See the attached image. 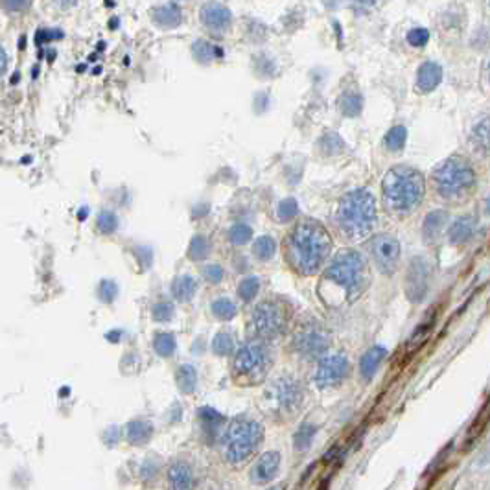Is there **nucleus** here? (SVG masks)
<instances>
[{"mask_svg": "<svg viewBox=\"0 0 490 490\" xmlns=\"http://www.w3.org/2000/svg\"><path fill=\"white\" fill-rule=\"evenodd\" d=\"M330 251L332 236L315 220H303L284 243L286 260L300 275L317 273L330 257Z\"/></svg>", "mask_w": 490, "mask_h": 490, "instance_id": "1", "label": "nucleus"}, {"mask_svg": "<svg viewBox=\"0 0 490 490\" xmlns=\"http://www.w3.org/2000/svg\"><path fill=\"white\" fill-rule=\"evenodd\" d=\"M383 205L397 216L411 214L424 199L426 181L424 176L409 166H395L383 177Z\"/></svg>", "mask_w": 490, "mask_h": 490, "instance_id": "2", "label": "nucleus"}, {"mask_svg": "<svg viewBox=\"0 0 490 490\" xmlns=\"http://www.w3.org/2000/svg\"><path fill=\"white\" fill-rule=\"evenodd\" d=\"M376 223V199L369 190H354L346 194L335 210V227L341 236L358 242L372 232Z\"/></svg>", "mask_w": 490, "mask_h": 490, "instance_id": "3", "label": "nucleus"}, {"mask_svg": "<svg viewBox=\"0 0 490 490\" xmlns=\"http://www.w3.org/2000/svg\"><path fill=\"white\" fill-rule=\"evenodd\" d=\"M435 190L446 201H463L475 188V170L468 159L454 155L435 166L434 174Z\"/></svg>", "mask_w": 490, "mask_h": 490, "instance_id": "4", "label": "nucleus"}, {"mask_svg": "<svg viewBox=\"0 0 490 490\" xmlns=\"http://www.w3.org/2000/svg\"><path fill=\"white\" fill-rule=\"evenodd\" d=\"M273 367V354L263 339H251L238 351L234 358V378L238 383L253 385L268 376Z\"/></svg>", "mask_w": 490, "mask_h": 490, "instance_id": "5", "label": "nucleus"}, {"mask_svg": "<svg viewBox=\"0 0 490 490\" xmlns=\"http://www.w3.org/2000/svg\"><path fill=\"white\" fill-rule=\"evenodd\" d=\"M262 438V424L257 420H247V418H234L223 435L225 457L232 464L247 461L257 452Z\"/></svg>", "mask_w": 490, "mask_h": 490, "instance_id": "6", "label": "nucleus"}, {"mask_svg": "<svg viewBox=\"0 0 490 490\" xmlns=\"http://www.w3.org/2000/svg\"><path fill=\"white\" fill-rule=\"evenodd\" d=\"M365 260L360 253L346 249L337 253L325 271V280L341 288L345 293L356 295L360 293L361 286L367 282L365 280Z\"/></svg>", "mask_w": 490, "mask_h": 490, "instance_id": "7", "label": "nucleus"}, {"mask_svg": "<svg viewBox=\"0 0 490 490\" xmlns=\"http://www.w3.org/2000/svg\"><path fill=\"white\" fill-rule=\"evenodd\" d=\"M288 308L279 300H263L253 309V326L260 337H279L288 328Z\"/></svg>", "mask_w": 490, "mask_h": 490, "instance_id": "8", "label": "nucleus"}, {"mask_svg": "<svg viewBox=\"0 0 490 490\" xmlns=\"http://www.w3.org/2000/svg\"><path fill=\"white\" fill-rule=\"evenodd\" d=\"M371 257L383 275H395L400 263V243L391 234H378L369 243Z\"/></svg>", "mask_w": 490, "mask_h": 490, "instance_id": "9", "label": "nucleus"}, {"mask_svg": "<svg viewBox=\"0 0 490 490\" xmlns=\"http://www.w3.org/2000/svg\"><path fill=\"white\" fill-rule=\"evenodd\" d=\"M293 345L300 356L319 358L330 345V335L317 323H306L295 334Z\"/></svg>", "mask_w": 490, "mask_h": 490, "instance_id": "10", "label": "nucleus"}, {"mask_svg": "<svg viewBox=\"0 0 490 490\" xmlns=\"http://www.w3.org/2000/svg\"><path fill=\"white\" fill-rule=\"evenodd\" d=\"M269 406L279 413H291L303 402V387L293 378H280L268 392Z\"/></svg>", "mask_w": 490, "mask_h": 490, "instance_id": "11", "label": "nucleus"}, {"mask_svg": "<svg viewBox=\"0 0 490 490\" xmlns=\"http://www.w3.org/2000/svg\"><path fill=\"white\" fill-rule=\"evenodd\" d=\"M351 372V363L343 354H335V356L325 358L321 360L317 371H315V383L321 389L326 387L339 385Z\"/></svg>", "mask_w": 490, "mask_h": 490, "instance_id": "12", "label": "nucleus"}, {"mask_svg": "<svg viewBox=\"0 0 490 490\" xmlns=\"http://www.w3.org/2000/svg\"><path fill=\"white\" fill-rule=\"evenodd\" d=\"M429 284V263L426 258L418 257L409 263L408 277H406V291L413 303H420L424 295L428 293Z\"/></svg>", "mask_w": 490, "mask_h": 490, "instance_id": "13", "label": "nucleus"}, {"mask_svg": "<svg viewBox=\"0 0 490 490\" xmlns=\"http://www.w3.org/2000/svg\"><path fill=\"white\" fill-rule=\"evenodd\" d=\"M199 19H201L203 26L208 28L214 33H223L227 31L232 24L231 11L220 2H208L199 11Z\"/></svg>", "mask_w": 490, "mask_h": 490, "instance_id": "14", "label": "nucleus"}, {"mask_svg": "<svg viewBox=\"0 0 490 490\" xmlns=\"http://www.w3.org/2000/svg\"><path fill=\"white\" fill-rule=\"evenodd\" d=\"M280 468V454L279 452H266L263 455H260V459L257 461V464L251 470V480L254 483H269L273 480L277 472Z\"/></svg>", "mask_w": 490, "mask_h": 490, "instance_id": "15", "label": "nucleus"}, {"mask_svg": "<svg viewBox=\"0 0 490 490\" xmlns=\"http://www.w3.org/2000/svg\"><path fill=\"white\" fill-rule=\"evenodd\" d=\"M443 82V67L435 61H426L420 65L417 72V89L420 93L428 94L438 87Z\"/></svg>", "mask_w": 490, "mask_h": 490, "instance_id": "16", "label": "nucleus"}, {"mask_svg": "<svg viewBox=\"0 0 490 490\" xmlns=\"http://www.w3.org/2000/svg\"><path fill=\"white\" fill-rule=\"evenodd\" d=\"M448 225V212L446 210H434L429 212L422 225V236L426 243H435L438 238L443 236Z\"/></svg>", "mask_w": 490, "mask_h": 490, "instance_id": "17", "label": "nucleus"}, {"mask_svg": "<svg viewBox=\"0 0 490 490\" xmlns=\"http://www.w3.org/2000/svg\"><path fill=\"white\" fill-rule=\"evenodd\" d=\"M385 356L387 351L383 346H372V349H369V351L363 354V358H361L360 361V374L365 382L372 380L374 372L378 371V367L382 365V361L385 360Z\"/></svg>", "mask_w": 490, "mask_h": 490, "instance_id": "18", "label": "nucleus"}, {"mask_svg": "<svg viewBox=\"0 0 490 490\" xmlns=\"http://www.w3.org/2000/svg\"><path fill=\"white\" fill-rule=\"evenodd\" d=\"M151 17H153L155 24L160 26V28H166V30H171V28H177L183 21V15H181V10L177 4H164L155 8L151 11Z\"/></svg>", "mask_w": 490, "mask_h": 490, "instance_id": "19", "label": "nucleus"}, {"mask_svg": "<svg viewBox=\"0 0 490 490\" xmlns=\"http://www.w3.org/2000/svg\"><path fill=\"white\" fill-rule=\"evenodd\" d=\"M475 227H477V223H475V220L472 216L459 217V220L450 227V242L454 243V245H463V243H466L468 240H472Z\"/></svg>", "mask_w": 490, "mask_h": 490, "instance_id": "20", "label": "nucleus"}, {"mask_svg": "<svg viewBox=\"0 0 490 490\" xmlns=\"http://www.w3.org/2000/svg\"><path fill=\"white\" fill-rule=\"evenodd\" d=\"M125 437L133 446H142V444L150 443V438L153 437V424L142 420V418L133 420V422L128 424Z\"/></svg>", "mask_w": 490, "mask_h": 490, "instance_id": "21", "label": "nucleus"}, {"mask_svg": "<svg viewBox=\"0 0 490 490\" xmlns=\"http://www.w3.org/2000/svg\"><path fill=\"white\" fill-rule=\"evenodd\" d=\"M168 481H170L174 489H190L192 468L183 461H177L168 468Z\"/></svg>", "mask_w": 490, "mask_h": 490, "instance_id": "22", "label": "nucleus"}, {"mask_svg": "<svg viewBox=\"0 0 490 490\" xmlns=\"http://www.w3.org/2000/svg\"><path fill=\"white\" fill-rule=\"evenodd\" d=\"M197 291V282L196 279H192L190 275H183V277H177L171 284V295L176 297L181 303H188V300L194 299V295Z\"/></svg>", "mask_w": 490, "mask_h": 490, "instance_id": "23", "label": "nucleus"}, {"mask_svg": "<svg viewBox=\"0 0 490 490\" xmlns=\"http://www.w3.org/2000/svg\"><path fill=\"white\" fill-rule=\"evenodd\" d=\"M192 54H194V57H196L199 63H210V61H214V59H220V57H223L222 48L216 47V45H212V43L205 41V39L194 43V47H192Z\"/></svg>", "mask_w": 490, "mask_h": 490, "instance_id": "24", "label": "nucleus"}, {"mask_svg": "<svg viewBox=\"0 0 490 490\" xmlns=\"http://www.w3.org/2000/svg\"><path fill=\"white\" fill-rule=\"evenodd\" d=\"M177 387L186 395H192L197 387V372L192 365H181L176 374Z\"/></svg>", "mask_w": 490, "mask_h": 490, "instance_id": "25", "label": "nucleus"}, {"mask_svg": "<svg viewBox=\"0 0 490 490\" xmlns=\"http://www.w3.org/2000/svg\"><path fill=\"white\" fill-rule=\"evenodd\" d=\"M385 148L392 153H398V151L404 150V146L408 142V129L404 125H395L387 131L385 135Z\"/></svg>", "mask_w": 490, "mask_h": 490, "instance_id": "26", "label": "nucleus"}, {"mask_svg": "<svg viewBox=\"0 0 490 490\" xmlns=\"http://www.w3.org/2000/svg\"><path fill=\"white\" fill-rule=\"evenodd\" d=\"M339 109L345 116H358L363 109V98L358 93H345L339 98Z\"/></svg>", "mask_w": 490, "mask_h": 490, "instance_id": "27", "label": "nucleus"}, {"mask_svg": "<svg viewBox=\"0 0 490 490\" xmlns=\"http://www.w3.org/2000/svg\"><path fill=\"white\" fill-rule=\"evenodd\" d=\"M275 251H277V243H275V240L271 236H260L253 245L254 257H257L260 262H268V260H271Z\"/></svg>", "mask_w": 490, "mask_h": 490, "instance_id": "28", "label": "nucleus"}, {"mask_svg": "<svg viewBox=\"0 0 490 490\" xmlns=\"http://www.w3.org/2000/svg\"><path fill=\"white\" fill-rule=\"evenodd\" d=\"M176 337L171 334H157L153 339V349L160 358H171L176 352Z\"/></svg>", "mask_w": 490, "mask_h": 490, "instance_id": "29", "label": "nucleus"}, {"mask_svg": "<svg viewBox=\"0 0 490 490\" xmlns=\"http://www.w3.org/2000/svg\"><path fill=\"white\" fill-rule=\"evenodd\" d=\"M472 142H474L475 150L481 151L483 155L489 153V118H483V122L474 128L472 133Z\"/></svg>", "mask_w": 490, "mask_h": 490, "instance_id": "30", "label": "nucleus"}, {"mask_svg": "<svg viewBox=\"0 0 490 490\" xmlns=\"http://www.w3.org/2000/svg\"><path fill=\"white\" fill-rule=\"evenodd\" d=\"M212 314L220 321H231L236 317L238 308L231 299H217L212 303Z\"/></svg>", "mask_w": 490, "mask_h": 490, "instance_id": "31", "label": "nucleus"}, {"mask_svg": "<svg viewBox=\"0 0 490 490\" xmlns=\"http://www.w3.org/2000/svg\"><path fill=\"white\" fill-rule=\"evenodd\" d=\"M210 254V242L206 236H194L190 247H188V257L192 260H205Z\"/></svg>", "mask_w": 490, "mask_h": 490, "instance_id": "32", "label": "nucleus"}, {"mask_svg": "<svg viewBox=\"0 0 490 490\" xmlns=\"http://www.w3.org/2000/svg\"><path fill=\"white\" fill-rule=\"evenodd\" d=\"M212 351L217 356H229L234 351V339L227 332H220V334L212 339Z\"/></svg>", "mask_w": 490, "mask_h": 490, "instance_id": "33", "label": "nucleus"}, {"mask_svg": "<svg viewBox=\"0 0 490 490\" xmlns=\"http://www.w3.org/2000/svg\"><path fill=\"white\" fill-rule=\"evenodd\" d=\"M260 291V280L257 277H249V279L242 280L238 286V297L245 303H251Z\"/></svg>", "mask_w": 490, "mask_h": 490, "instance_id": "34", "label": "nucleus"}, {"mask_svg": "<svg viewBox=\"0 0 490 490\" xmlns=\"http://www.w3.org/2000/svg\"><path fill=\"white\" fill-rule=\"evenodd\" d=\"M251 238H253V229L245 225V223H238L229 231V240H231L232 245H245V243L251 242Z\"/></svg>", "mask_w": 490, "mask_h": 490, "instance_id": "35", "label": "nucleus"}, {"mask_svg": "<svg viewBox=\"0 0 490 490\" xmlns=\"http://www.w3.org/2000/svg\"><path fill=\"white\" fill-rule=\"evenodd\" d=\"M315 431H317V429H315L312 424H305V426H300L299 431H297V435H295V450H299V452H306V450L312 446V441H314V437H315Z\"/></svg>", "mask_w": 490, "mask_h": 490, "instance_id": "36", "label": "nucleus"}, {"mask_svg": "<svg viewBox=\"0 0 490 490\" xmlns=\"http://www.w3.org/2000/svg\"><path fill=\"white\" fill-rule=\"evenodd\" d=\"M297 214H299V205H297L293 197H286L284 201H280L279 208H277V216L284 223L291 222Z\"/></svg>", "mask_w": 490, "mask_h": 490, "instance_id": "37", "label": "nucleus"}, {"mask_svg": "<svg viewBox=\"0 0 490 490\" xmlns=\"http://www.w3.org/2000/svg\"><path fill=\"white\" fill-rule=\"evenodd\" d=\"M96 225H98V231L103 232V234H113V232L118 229V217H116L114 212L103 210L100 212Z\"/></svg>", "mask_w": 490, "mask_h": 490, "instance_id": "38", "label": "nucleus"}, {"mask_svg": "<svg viewBox=\"0 0 490 490\" xmlns=\"http://www.w3.org/2000/svg\"><path fill=\"white\" fill-rule=\"evenodd\" d=\"M174 314H176V309H174V305H171V303H168V300H160V303H157V305L151 308V315H153V319L159 321V323H166V321H170L171 317H174Z\"/></svg>", "mask_w": 490, "mask_h": 490, "instance_id": "39", "label": "nucleus"}, {"mask_svg": "<svg viewBox=\"0 0 490 490\" xmlns=\"http://www.w3.org/2000/svg\"><path fill=\"white\" fill-rule=\"evenodd\" d=\"M343 148H345V144H343V140H341L339 137H337L335 133L325 135V137L321 139V150L325 151V153L337 155L339 151H343Z\"/></svg>", "mask_w": 490, "mask_h": 490, "instance_id": "40", "label": "nucleus"}, {"mask_svg": "<svg viewBox=\"0 0 490 490\" xmlns=\"http://www.w3.org/2000/svg\"><path fill=\"white\" fill-rule=\"evenodd\" d=\"M429 41V31L426 28H413L408 31V43L415 48L426 47Z\"/></svg>", "mask_w": 490, "mask_h": 490, "instance_id": "41", "label": "nucleus"}, {"mask_svg": "<svg viewBox=\"0 0 490 490\" xmlns=\"http://www.w3.org/2000/svg\"><path fill=\"white\" fill-rule=\"evenodd\" d=\"M98 295L103 303H113L114 297L118 295V286H116L113 280H103V282L100 284Z\"/></svg>", "mask_w": 490, "mask_h": 490, "instance_id": "42", "label": "nucleus"}, {"mask_svg": "<svg viewBox=\"0 0 490 490\" xmlns=\"http://www.w3.org/2000/svg\"><path fill=\"white\" fill-rule=\"evenodd\" d=\"M203 277L206 279V282L220 284L223 280V277H225V271H223L222 266L210 263V266H206V268L203 269Z\"/></svg>", "mask_w": 490, "mask_h": 490, "instance_id": "43", "label": "nucleus"}, {"mask_svg": "<svg viewBox=\"0 0 490 490\" xmlns=\"http://www.w3.org/2000/svg\"><path fill=\"white\" fill-rule=\"evenodd\" d=\"M197 417L201 418L203 424H208V426H217V424H223V417L220 415L217 411H214V409L210 408H201L199 411H197Z\"/></svg>", "mask_w": 490, "mask_h": 490, "instance_id": "44", "label": "nucleus"}, {"mask_svg": "<svg viewBox=\"0 0 490 490\" xmlns=\"http://www.w3.org/2000/svg\"><path fill=\"white\" fill-rule=\"evenodd\" d=\"M63 33L59 30H50V28H41V30L36 33V43L39 47L43 45H48V43L56 41V39H61Z\"/></svg>", "mask_w": 490, "mask_h": 490, "instance_id": "45", "label": "nucleus"}, {"mask_svg": "<svg viewBox=\"0 0 490 490\" xmlns=\"http://www.w3.org/2000/svg\"><path fill=\"white\" fill-rule=\"evenodd\" d=\"M31 0H0V6L10 13H17V11H24L26 8H30Z\"/></svg>", "mask_w": 490, "mask_h": 490, "instance_id": "46", "label": "nucleus"}, {"mask_svg": "<svg viewBox=\"0 0 490 490\" xmlns=\"http://www.w3.org/2000/svg\"><path fill=\"white\" fill-rule=\"evenodd\" d=\"M157 472H159V463L151 464V461H146V463L142 464V477H144V480H151V477H155Z\"/></svg>", "mask_w": 490, "mask_h": 490, "instance_id": "47", "label": "nucleus"}, {"mask_svg": "<svg viewBox=\"0 0 490 490\" xmlns=\"http://www.w3.org/2000/svg\"><path fill=\"white\" fill-rule=\"evenodd\" d=\"M6 68H8V54H6L4 48L0 47V77L6 72Z\"/></svg>", "mask_w": 490, "mask_h": 490, "instance_id": "48", "label": "nucleus"}, {"mask_svg": "<svg viewBox=\"0 0 490 490\" xmlns=\"http://www.w3.org/2000/svg\"><path fill=\"white\" fill-rule=\"evenodd\" d=\"M356 2V6H360V10H367V8H371L376 0H354Z\"/></svg>", "mask_w": 490, "mask_h": 490, "instance_id": "49", "label": "nucleus"}, {"mask_svg": "<svg viewBox=\"0 0 490 490\" xmlns=\"http://www.w3.org/2000/svg\"><path fill=\"white\" fill-rule=\"evenodd\" d=\"M77 0H56V4L59 6V8H70V6L76 4Z\"/></svg>", "mask_w": 490, "mask_h": 490, "instance_id": "50", "label": "nucleus"}, {"mask_svg": "<svg viewBox=\"0 0 490 490\" xmlns=\"http://www.w3.org/2000/svg\"><path fill=\"white\" fill-rule=\"evenodd\" d=\"M85 216H87V210H85V208H83V210H82V214H79V220H85Z\"/></svg>", "mask_w": 490, "mask_h": 490, "instance_id": "51", "label": "nucleus"}]
</instances>
